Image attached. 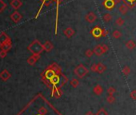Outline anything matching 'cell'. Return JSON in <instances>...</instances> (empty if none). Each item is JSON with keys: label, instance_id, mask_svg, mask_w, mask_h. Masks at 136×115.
Listing matches in <instances>:
<instances>
[{"label": "cell", "instance_id": "1", "mask_svg": "<svg viewBox=\"0 0 136 115\" xmlns=\"http://www.w3.org/2000/svg\"><path fill=\"white\" fill-rule=\"evenodd\" d=\"M28 50H30L33 55H40V54L44 50L43 49V45L41 44V43L38 40L35 39L32 42L30 46L27 47Z\"/></svg>", "mask_w": 136, "mask_h": 115}, {"label": "cell", "instance_id": "2", "mask_svg": "<svg viewBox=\"0 0 136 115\" xmlns=\"http://www.w3.org/2000/svg\"><path fill=\"white\" fill-rule=\"evenodd\" d=\"M88 69L85 66H83L82 64H79L78 65L75 70H74V73L75 75L79 78H82L85 77L87 74H88Z\"/></svg>", "mask_w": 136, "mask_h": 115}, {"label": "cell", "instance_id": "3", "mask_svg": "<svg viewBox=\"0 0 136 115\" xmlns=\"http://www.w3.org/2000/svg\"><path fill=\"white\" fill-rule=\"evenodd\" d=\"M85 19H86V21H87V23H94L96 21L97 16H96V15L95 14L94 12L90 11V12L87 13V14L86 15Z\"/></svg>", "mask_w": 136, "mask_h": 115}, {"label": "cell", "instance_id": "4", "mask_svg": "<svg viewBox=\"0 0 136 115\" xmlns=\"http://www.w3.org/2000/svg\"><path fill=\"white\" fill-rule=\"evenodd\" d=\"M91 35L95 37V38H100L102 37V29H101L99 26H95V27L91 30L90 31Z\"/></svg>", "mask_w": 136, "mask_h": 115}, {"label": "cell", "instance_id": "5", "mask_svg": "<svg viewBox=\"0 0 136 115\" xmlns=\"http://www.w3.org/2000/svg\"><path fill=\"white\" fill-rule=\"evenodd\" d=\"M102 5L105 6L106 9H107V10H112L114 7V6L116 4L114 2V0H105V1L102 3Z\"/></svg>", "mask_w": 136, "mask_h": 115}, {"label": "cell", "instance_id": "6", "mask_svg": "<svg viewBox=\"0 0 136 115\" xmlns=\"http://www.w3.org/2000/svg\"><path fill=\"white\" fill-rule=\"evenodd\" d=\"M11 18L12 19V21L17 23H18L20 20L22 19V15H20V13L18 12V11H15L14 13H12L11 15Z\"/></svg>", "mask_w": 136, "mask_h": 115}, {"label": "cell", "instance_id": "7", "mask_svg": "<svg viewBox=\"0 0 136 115\" xmlns=\"http://www.w3.org/2000/svg\"><path fill=\"white\" fill-rule=\"evenodd\" d=\"M39 58H40V55H31L30 57H29L27 58V63L30 66H33L37 62V61L39 59Z\"/></svg>", "mask_w": 136, "mask_h": 115}, {"label": "cell", "instance_id": "8", "mask_svg": "<svg viewBox=\"0 0 136 115\" xmlns=\"http://www.w3.org/2000/svg\"><path fill=\"white\" fill-rule=\"evenodd\" d=\"M63 34L67 38H70L72 36H74V35L75 34V31L71 27H67V29H65L63 30Z\"/></svg>", "mask_w": 136, "mask_h": 115}, {"label": "cell", "instance_id": "9", "mask_svg": "<svg viewBox=\"0 0 136 115\" xmlns=\"http://www.w3.org/2000/svg\"><path fill=\"white\" fill-rule=\"evenodd\" d=\"M11 74L8 72L7 70H3L1 73H0V78H1L4 82H6L10 78H11Z\"/></svg>", "mask_w": 136, "mask_h": 115}, {"label": "cell", "instance_id": "10", "mask_svg": "<svg viewBox=\"0 0 136 115\" xmlns=\"http://www.w3.org/2000/svg\"><path fill=\"white\" fill-rule=\"evenodd\" d=\"M11 38L7 36V35H6L5 32H3L0 34V45L6 43L7 42H11Z\"/></svg>", "mask_w": 136, "mask_h": 115}, {"label": "cell", "instance_id": "11", "mask_svg": "<svg viewBox=\"0 0 136 115\" xmlns=\"http://www.w3.org/2000/svg\"><path fill=\"white\" fill-rule=\"evenodd\" d=\"M94 51V54L95 55L97 56H102L103 54V50H102V45L101 44H99V45H97L95 46V48L93 50Z\"/></svg>", "mask_w": 136, "mask_h": 115}, {"label": "cell", "instance_id": "12", "mask_svg": "<svg viewBox=\"0 0 136 115\" xmlns=\"http://www.w3.org/2000/svg\"><path fill=\"white\" fill-rule=\"evenodd\" d=\"M93 92L95 94L98 96H100L101 94L103 93V88L101 85H96L94 88H93Z\"/></svg>", "mask_w": 136, "mask_h": 115}, {"label": "cell", "instance_id": "13", "mask_svg": "<svg viewBox=\"0 0 136 115\" xmlns=\"http://www.w3.org/2000/svg\"><path fill=\"white\" fill-rule=\"evenodd\" d=\"M107 70V66L104 65V64H102V62H99L98 64H97V73L98 74H102V73H104L105 71Z\"/></svg>", "mask_w": 136, "mask_h": 115}, {"label": "cell", "instance_id": "14", "mask_svg": "<svg viewBox=\"0 0 136 115\" xmlns=\"http://www.w3.org/2000/svg\"><path fill=\"white\" fill-rule=\"evenodd\" d=\"M0 49H1V50H4V51L8 52L11 49V41L0 45Z\"/></svg>", "mask_w": 136, "mask_h": 115}, {"label": "cell", "instance_id": "15", "mask_svg": "<svg viewBox=\"0 0 136 115\" xmlns=\"http://www.w3.org/2000/svg\"><path fill=\"white\" fill-rule=\"evenodd\" d=\"M22 5H23V3L20 1V0H12V1L11 2V6L15 10L18 9Z\"/></svg>", "mask_w": 136, "mask_h": 115}, {"label": "cell", "instance_id": "16", "mask_svg": "<svg viewBox=\"0 0 136 115\" xmlns=\"http://www.w3.org/2000/svg\"><path fill=\"white\" fill-rule=\"evenodd\" d=\"M53 48H54V46L50 41H47L46 43L43 44V49H44V50H46L47 52H50L51 50H52Z\"/></svg>", "mask_w": 136, "mask_h": 115}, {"label": "cell", "instance_id": "17", "mask_svg": "<svg viewBox=\"0 0 136 115\" xmlns=\"http://www.w3.org/2000/svg\"><path fill=\"white\" fill-rule=\"evenodd\" d=\"M119 11L120 12L121 15H126L127 11H128V7H127V5L126 4H121L120 6L119 7Z\"/></svg>", "mask_w": 136, "mask_h": 115}, {"label": "cell", "instance_id": "18", "mask_svg": "<svg viewBox=\"0 0 136 115\" xmlns=\"http://www.w3.org/2000/svg\"><path fill=\"white\" fill-rule=\"evenodd\" d=\"M49 69H50V70H52L56 74H60V72H61L60 68H59V67L55 63L51 64V65L49 66Z\"/></svg>", "mask_w": 136, "mask_h": 115}, {"label": "cell", "instance_id": "19", "mask_svg": "<svg viewBox=\"0 0 136 115\" xmlns=\"http://www.w3.org/2000/svg\"><path fill=\"white\" fill-rule=\"evenodd\" d=\"M126 46H127V48L129 49V50H133V49L135 48L136 43L134 42L133 40H129V41H127V43H126Z\"/></svg>", "mask_w": 136, "mask_h": 115}, {"label": "cell", "instance_id": "20", "mask_svg": "<svg viewBox=\"0 0 136 115\" xmlns=\"http://www.w3.org/2000/svg\"><path fill=\"white\" fill-rule=\"evenodd\" d=\"M50 82L53 83L54 85H56V84H58V83H59L60 78H59V74H55L54 77H52V78L50 79Z\"/></svg>", "mask_w": 136, "mask_h": 115}, {"label": "cell", "instance_id": "21", "mask_svg": "<svg viewBox=\"0 0 136 115\" xmlns=\"http://www.w3.org/2000/svg\"><path fill=\"white\" fill-rule=\"evenodd\" d=\"M102 19H103V21L106 22V23H109V22H111V19H112V15L110 14V13H106V14L103 15L102 16Z\"/></svg>", "mask_w": 136, "mask_h": 115}, {"label": "cell", "instance_id": "22", "mask_svg": "<svg viewBox=\"0 0 136 115\" xmlns=\"http://www.w3.org/2000/svg\"><path fill=\"white\" fill-rule=\"evenodd\" d=\"M122 72L125 76H128L129 74H130V73H131V68L128 66H125L123 68H122Z\"/></svg>", "mask_w": 136, "mask_h": 115}, {"label": "cell", "instance_id": "23", "mask_svg": "<svg viewBox=\"0 0 136 115\" xmlns=\"http://www.w3.org/2000/svg\"><path fill=\"white\" fill-rule=\"evenodd\" d=\"M125 23V21H124V19L121 18V17H119L117 19L115 20V24L117 25L118 26H123Z\"/></svg>", "mask_w": 136, "mask_h": 115}, {"label": "cell", "instance_id": "24", "mask_svg": "<svg viewBox=\"0 0 136 115\" xmlns=\"http://www.w3.org/2000/svg\"><path fill=\"white\" fill-rule=\"evenodd\" d=\"M112 36H113V38H115V39H119V38H121L122 34H121V32H120L119 30H114V31L112 32Z\"/></svg>", "mask_w": 136, "mask_h": 115}, {"label": "cell", "instance_id": "25", "mask_svg": "<svg viewBox=\"0 0 136 115\" xmlns=\"http://www.w3.org/2000/svg\"><path fill=\"white\" fill-rule=\"evenodd\" d=\"M79 80H78L77 78H73L70 82V85L72 87H74V88H76L78 86H79Z\"/></svg>", "mask_w": 136, "mask_h": 115}, {"label": "cell", "instance_id": "26", "mask_svg": "<svg viewBox=\"0 0 136 115\" xmlns=\"http://www.w3.org/2000/svg\"><path fill=\"white\" fill-rule=\"evenodd\" d=\"M107 92L108 93V95H114V93L116 92V89H115L114 87H113V86H110L108 89H107Z\"/></svg>", "mask_w": 136, "mask_h": 115}, {"label": "cell", "instance_id": "27", "mask_svg": "<svg viewBox=\"0 0 136 115\" xmlns=\"http://www.w3.org/2000/svg\"><path fill=\"white\" fill-rule=\"evenodd\" d=\"M107 101L109 104H113L115 101V98L114 95H108L107 97Z\"/></svg>", "mask_w": 136, "mask_h": 115}, {"label": "cell", "instance_id": "28", "mask_svg": "<svg viewBox=\"0 0 136 115\" xmlns=\"http://www.w3.org/2000/svg\"><path fill=\"white\" fill-rule=\"evenodd\" d=\"M96 115H108V113H107V111L105 109L101 108V109H99L98 111H97Z\"/></svg>", "mask_w": 136, "mask_h": 115}, {"label": "cell", "instance_id": "29", "mask_svg": "<svg viewBox=\"0 0 136 115\" xmlns=\"http://www.w3.org/2000/svg\"><path fill=\"white\" fill-rule=\"evenodd\" d=\"M38 114L39 115H45L47 113V110L46 109L45 107H41L39 110H38Z\"/></svg>", "mask_w": 136, "mask_h": 115}, {"label": "cell", "instance_id": "30", "mask_svg": "<svg viewBox=\"0 0 136 115\" xmlns=\"http://www.w3.org/2000/svg\"><path fill=\"white\" fill-rule=\"evenodd\" d=\"M94 55V51L92 50H90V49H87L86 51H85V55L87 57V58H90V57H92Z\"/></svg>", "mask_w": 136, "mask_h": 115}, {"label": "cell", "instance_id": "31", "mask_svg": "<svg viewBox=\"0 0 136 115\" xmlns=\"http://www.w3.org/2000/svg\"><path fill=\"white\" fill-rule=\"evenodd\" d=\"M6 6V4L3 1V0H0V13H1Z\"/></svg>", "mask_w": 136, "mask_h": 115}, {"label": "cell", "instance_id": "32", "mask_svg": "<svg viewBox=\"0 0 136 115\" xmlns=\"http://www.w3.org/2000/svg\"><path fill=\"white\" fill-rule=\"evenodd\" d=\"M102 45V50H103V53L106 54L108 50H109V47L107 44H101Z\"/></svg>", "mask_w": 136, "mask_h": 115}, {"label": "cell", "instance_id": "33", "mask_svg": "<svg viewBox=\"0 0 136 115\" xmlns=\"http://www.w3.org/2000/svg\"><path fill=\"white\" fill-rule=\"evenodd\" d=\"M130 97L131 98V99L136 100V90H132V91L131 92Z\"/></svg>", "mask_w": 136, "mask_h": 115}, {"label": "cell", "instance_id": "34", "mask_svg": "<svg viewBox=\"0 0 136 115\" xmlns=\"http://www.w3.org/2000/svg\"><path fill=\"white\" fill-rule=\"evenodd\" d=\"M67 81H68V80H67V78L66 76H64V75H63L62 78V82H61L62 84H61V86H62L65 85V84L67 82Z\"/></svg>", "mask_w": 136, "mask_h": 115}, {"label": "cell", "instance_id": "35", "mask_svg": "<svg viewBox=\"0 0 136 115\" xmlns=\"http://www.w3.org/2000/svg\"><path fill=\"white\" fill-rule=\"evenodd\" d=\"M90 70H91L92 72L97 71V64L96 63H94L91 65V66H90Z\"/></svg>", "mask_w": 136, "mask_h": 115}, {"label": "cell", "instance_id": "36", "mask_svg": "<svg viewBox=\"0 0 136 115\" xmlns=\"http://www.w3.org/2000/svg\"><path fill=\"white\" fill-rule=\"evenodd\" d=\"M6 55H7V52L6 51H4V50L0 51V58H4L6 56Z\"/></svg>", "mask_w": 136, "mask_h": 115}, {"label": "cell", "instance_id": "37", "mask_svg": "<svg viewBox=\"0 0 136 115\" xmlns=\"http://www.w3.org/2000/svg\"><path fill=\"white\" fill-rule=\"evenodd\" d=\"M109 34V31L106 29H102V37H106Z\"/></svg>", "mask_w": 136, "mask_h": 115}, {"label": "cell", "instance_id": "38", "mask_svg": "<svg viewBox=\"0 0 136 115\" xmlns=\"http://www.w3.org/2000/svg\"><path fill=\"white\" fill-rule=\"evenodd\" d=\"M85 115H95V113H94L92 111H90H90H87V112L86 113Z\"/></svg>", "mask_w": 136, "mask_h": 115}, {"label": "cell", "instance_id": "39", "mask_svg": "<svg viewBox=\"0 0 136 115\" xmlns=\"http://www.w3.org/2000/svg\"><path fill=\"white\" fill-rule=\"evenodd\" d=\"M114 2L115 3V4H118L122 2V0H114Z\"/></svg>", "mask_w": 136, "mask_h": 115}, {"label": "cell", "instance_id": "40", "mask_svg": "<svg viewBox=\"0 0 136 115\" xmlns=\"http://www.w3.org/2000/svg\"><path fill=\"white\" fill-rule=\"evenodd\" d=\"M134 1H135V0H128L129 3H132V2H134Z\"/></svg>", "mask_w": 136, "mask_h": 115}, {"label": "cell", "instance_id": "41", "mask_svg": "<svg viewBox=\"0 0 136 115\" xmlns=\"http://www.w3.org/2000/svg\"><path fill=\"white\" fill-rule=\"evenodd\" d=\"M38 115H39V114H38Z\"/></svg>", "mask_w": 136, "mask_h": 115}]
</instances>
